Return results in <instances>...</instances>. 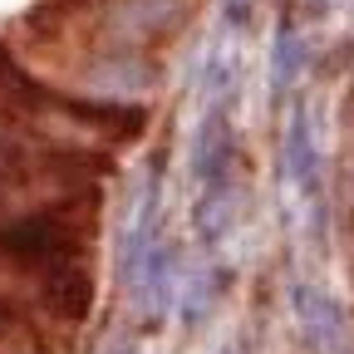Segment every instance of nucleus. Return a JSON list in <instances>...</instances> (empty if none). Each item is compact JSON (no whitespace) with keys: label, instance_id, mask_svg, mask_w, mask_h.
I'll list each match as a JSON object with an SVG mask.
<instances>
[{"label":"nucleus","instance_id":"f03ea898","mask_svg":"<svg viewBox=\"0 0 354 354\" xmlns=\"http://www.w3.org/2000/svg\"><path fill=\"white\" fill-rule=\"evenodd\" d=\"M153 84H158V69L138 55H113V59L88 69V88H94L104 104H133L138 94H148Z\"/></svg>","mask_w":354,"mask_h":354},{"label":"nucleus","instance_id":"20e7f679","mask_svg":"<svg viewBox=\"0 0 354 354\" xmlns=\"http://www.w3.org/2000/svg\"><path fill=\"white\" fill-rule=\"evenodd\" d=\"M286 172L300 192L315 187V172H320V153H315V133H310V109L295 104L290 123H286Z\"/></svg>","mask_w":354,"mask_h":354},{"label":"nucleus","instance_id":"f257e3e1","mask_svg":"<svg viewBox=\"0 0 354 354\" xmlns=\"http://www.w3.org/2000/svg\"><path fill=\"white\" fill-rule=\"evenodd\" d=\"M187 15H192V0H109L99 15V30H104V39L138 50L148 39L172 35Z\"/></svg>","mask_w":354,"mask_h":354},{"label":"nucleus","instance_id":"39448f33","mask_svg":"<svg viewBox=\"0 0 354 354\" xmlns=\"http://www.w3.org/2000/svg\"><path fill=\"white\" fill-rule=\"evenodd\" d=\"M300 64H305L300 35H295V30H281V35H276V50H271V88H276V94H286V88L295 84Z\"/></svg>","mask_w":354,"mask_h":354},{"label":"nucleus","instance_id":"423d86ee","mask_svg":"<svg viewBox=\"0 0 354 354\" xmlns=\"http://www.w3.org/2000/svg\"><path fill=\"white\" fill-rule=\"evenodd\" d=\"M221 6H227L232 15H241V6H246V0H221Z\"/></svg>","mask_w":354,"mask_h":354},{"label":"nucleus","instance_id":"7ed1b4c3","mask_svg":"<svg viewBox=\"0 0 354 354\" xmlns=\"http://www.w3.org/2000/svg\"><path fill=\"white\" fill-rule=\"evenodd\" d=\"M0 113L10 118H30V113H59V99L44 84H35L6 50H0Z\"/></svg>","mask_w":354,"mask_h":354}]
</instances>
